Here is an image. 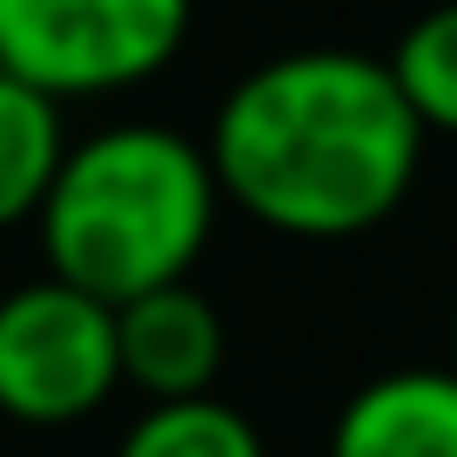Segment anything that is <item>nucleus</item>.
<instances>
[{"label": "nucleus", "mask_w": 457, "mask_h": 457, "mask_svg": "<svg viewBox=\"0 0 457 457\" xmlns=\"http://www.w3.org/2000/svg\"><path fill=\"white\" fill-rule=\"evenodd\" d=\"M202 155L249 222L296 243H343L397 215L424 129L377 54L303 47L256 61L215 101Z\"/></svg>", "instance_id": "1"}, {"label": "nucleus", "mask_w": 457, "mask_h": 457, "mask_svg": "<svg viewBox=\"0 0 457 457\" xmlns=\"http://www.w3.org/2000/svg\"><path fill=\"white\" fill-rule=\"evenodd\" d=\"M215 202V169L188 135L155 121H114L87 142H68L47 182V202L34 215L47 276L101 303L188 283L195 256L209 249Z\"/></svg>", "instance_id": "2"}, {"label": "nucleus", "mask_w": 457, "mask_h": 457, "mask_svg": "<svg viewBox=\"0 0 457 457\" xmlns=\"http://www.w3.org/2000/svg\"><path fill=\"white\" fill-rule=\"evenodd\" d=\"M195 0H0V68L54 101L142 87L182 54Z\"/></svg>", "instance_id": "3"}, {"label": "nucleus", "mask_w": 457, "mask_h": 457, "mask_svg": "<svg viewBox=\"0 0 457 457\" xmlns=\"http://www.w3.org/2000/svg\"><path fill=\"white\" fill-rule=\"evenodd\" d=\"M121 384L114 303L41 276L0 296V417L34 430L81 424Z\"/></svg>", "instance_id": "4"}, {"label": "nucleus", "mask_w": 457, "mask_h": 457, "mask_svg": "<svg viewBox=\"0 0 457 457\" xmlns=\"http://www.w3.org/2000/svg\"><path fill=\"white\" fill-rule=\"evenodd\" d=\"M222 316L188 283H162L114 303V363H121V384H135L148 403L209 397L222 377Z\"/></svg>", "instance_id": "5"}, {"label": "nucleus", "mask_w": 457, "mask_h": 457, "mask_svg": "<svg viewBox=\"0 0 457 457\" xmlns=\"http://www.w3.org/2000/svg\"><path fill=\"white\" fill-rule=\"evenodd\" d=\"M329 457H457V370H384L343 397Z\"/></svg>", "instance_id": "6"}, {"label": "nucleus", "mask_w": 457, "mask_h": 457, "mask_svg": "<svg viewBox=\"0 0 457 457\" xmlns=\"http://www.w3.org/2000/svg\"><path fill=\"white\" fill-rule=\"evenodd\" d=\"M61 155H68L61 101L41 95V87H28V81H14V74L0 68V228L41 215Z\"/></svg>", "instance_id": "7"}, {"label": "nucleus", "mask_w": 457, "mask_h": 457, "mask_svg": "<svg viewBox=\"0 0 457 457\" xmlns=\"http://www.w3.org/2000/svg\"><path fill=\"white\" fill-rule=\"evenodd\" d=\"M114 457H270V451L236 403L175 397V403H148L129 424V437L114 444Z\"/></svg>", "instance_id": "8"}, {"label": "nucleus", "mask_w": 457, "mask_h": 457, "mask_svg": "<svg viewBox=\"0 0 457 457\" xmlns=\"http://www.w3.org/2000/svg\"><path fill=\"white\" fill-rule=\"evenodd\" d=\"M424 135H457V0L424 7L384 61Z\"/></svg>", "instance_id": "9"}, {"label": "nucleus", "mask_w": 457, "mask_h": 457, "mask_svg": "<svg viewBox=\"0 0 457 457\" xmlns=\"http://www.w3.org/2000/svg\"><path fill=\"white\" fill-rule=\"evenodd\" d=\"M451 370H457V323H451Z\"/></svg>", "instance_id": "10"}]
</instances>
